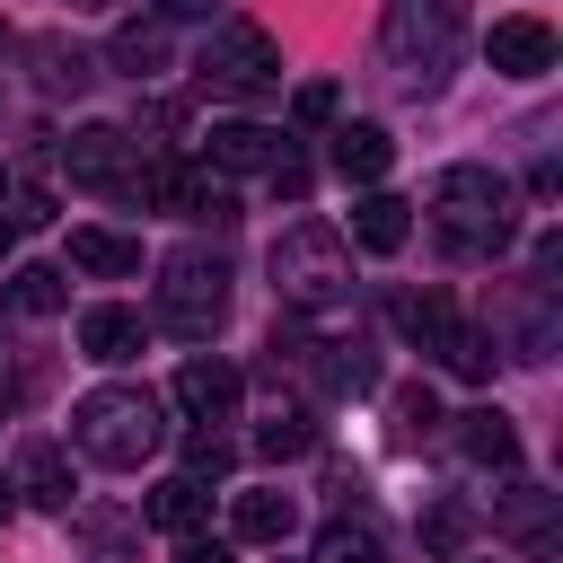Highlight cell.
<instances>
[{
  "label": "cell",
  "mask_w": 563,
  "mask_h": 563,
  "mask_svg": "<svg viewBox=\"0 0 563 563\" xmlns=\"http://www.w3.org/2000/svg\"><path fill=\"white\" fill-rule=\"evenodd\" d=\"M229 466H238V440H229V431H194V440H185V475H194V484H211V475H229Z\"/></svg>",
  "instance_id": "4316f807"
},
{
  "label": "cell",
  "mask_w": 563,
  "mask_h": 563,
  "mask_svg": "<svg viewBox=\"0 0 563 563\" xmlns=\"http://www.w3.org/2000/svg\"><path fill=\"white\" fill-rule=\"evenodd\" d=\"M220 317H229V264L211 246H176L158 264V325L185 334V343H202Z\"/></svg>",
  "instance_id": "5b68a950"
},
{
  "label": "cell",
  "mask_w": 563,
  "mask_h": 563,
  "mask_svg": "<svg viewBox=\"0 0 563 563\" xmlns=\"http://www.w3.org/2000/svg\"><path fill=\"white\" fill-rule=\"evenodd\" d=\"M238 396H246V378H238L220 352H194V361L176 369V413H194L202 431H211V422H229V413H238Z\"/></svg>",
  "instance_id": "8fae6325"
},
{
  "label": "cell",
  "mask_w": 563,
  "mask_h": 563,
  "mask_svg": "<svg viewBox=\"0 0 563 563\" xmlns=\"http://www.w3.org/2000/svg\"><path fill=\"white\" fill-rule=\"evenodd\" d=\"M62 167H70V185H88V194H141V141H132L123 123H79V132L62 141Z\"/></svg>",
  "instance_id": "ba28073f"
},
{
  "label": "cell",
  "mask_w": 563,
  "mask_h": 563,
  "mask_svg": "<svg viewBox=\"0 0 563 563\" xmlns=\"http://www.w3.org/2000/svg\"><path fill=\"white\" fill-rule=\"evenodd\" d=\"M334 106H343V97H334V79H308V88L290 97V123H299V132H317V123H334Z\"/></svg>",
  "instance_id": "83f0119b"
},
{
  "label": "cell",
  "mask_w": 563,
  "mask_h": 563,
  "mask_svg": "<svg viewBox=\"0 0 563 563\" xmlns=\"http://www.w3.org/2000/svg\"><path fill=\"white\" fill-rule=\"evenodd\" d=\"M9 246H18V229H9V220H0V264H9Z\"/></svg>",
  "instance_id": "836d02e7"
},
{
  "label": "cell",
  "mask_w": 563,
  "mask_h": 563,
  "mask_svg": "<svg viewBox=\"0 0 563 563\" xmlns=\"http://www.w3.org/2000/svg\"><path fill=\"white\" fill-rule=\"evenodd\" d=\"M70 440H79V457L132 475L141 457L167 449V405H158L150 387H88V396L70 405Z\"/></svg>",
  "instance_id": "7a4b0ae2"
},
{
  "label": "cell",
  "mask_w": 563,
  "mask_h": 563,
  "mask_svg": "<svg viewBox=\"0 0 563 563\" xmlns=\"http://www.w3.org/2000/svg\"><path fill=\"white\" fill-rule=\"evenodd\" d=\"M466 563H493V554H466Z\"/></svg>",
  "instance_id": "8d00e7d4"
},
{
  "label": "cell",
  "mask_w": 563,
  "mask_h": 563,
  "mask_svg": "<svg viewBox=\"0 0 563 563\" xmlns=\"http://www.w3.org/2000/svg\"><path fill=\"white\" fill-rule=\"evenodd\" d=\"M493 537L519 545V554H554V545H563V493H545V484H510V493L493 501Z\"/></svg>",
  "instance_id": "9c48e42d"
},
{
  "label": "cell",
  "mask_w": 563,
  "mask_h": 563,
  "mask_svg": "<svg viewBox=\"0 0 563 563\" xmlns=\"http://www.w3.org/2000/svg\"><path fill=\"white\" fill-rule=\"evenodd\" d=\"M0 220H9V229H44V220H53V194H18Z\"/></svg>",
  "instance_id": "1f68e13d"
},
{
  "label": "cell",
  "mask_w": 563,
  "mask_h": 563,
  "mask_svg": "<svg viewBox=\"0 0 563 563\" xmlns=\"http://www.w3.org/2000/svg\"><path fill=\"white\" fill-rule=\"evenodd\" d=\"M194 88H202V97H273V88H282V53H273V35L246 26V18L211 26V44L194 53Z\"/></svg>",
  "instance_id": "8992f818"
},
{
  "label": "cell",
  "mask_w": 563,
  "mask_h": 563,
  "mask_svg": "<svg viewBox=\"0 0 563 563\" xmlns=\"http://www.w3.org/2000/svg\"><path fill=\"white\" fill-rule=\"evenodd\" d=\"M0 519H9V484H0Z\"/></svg>",
  "instance_id": "e575fe53"
},
{
  "label": "cell",
  "mask_w": 563,
  "mask_h": 563,
  "mask_svg": "<svg viewBox=\"0 0 563 563\" xmlns=\"http://www.w3.org/2000/svg\"><path fill=\"white\" fill-rule=\"evenodd\" d=\"M141 343H150L141 308H114V299H106V308H88V317H79V352H88V361H132Z\"/></svg>",
  "instance_id": "9a60e30c"
},
{
  "label": "cell",
  "mask_w": 563,
  "mask_h": 563,
  "mask_svg": "<svg viewBox=\"0 0 563 563\" xmlns=\"http://www.w3.org/2000/svg\"><path fill=\"white\" fill-rule=\"evenodd\" d=\"M422 545H431V554H457V545H466V510H431V519H422Z\"/></svg>",
  "instance_id": "f1b7e54d"
},
{
  "label": "cell",
  "mask_w": 563,
  "mask_h": 563,
  "mask_svg": "<svg viewBox=\"0 0 563 563\" xmlns=\"http://www.w3.org/2000/svg\"><path fill=\"white\" fill-rule=\"evenodd\" d=\"M457 449H466L475 466H493V475H510V466H519V431H510V413H501V405L457 413Z\"/></svg>",
  "instance_id": "2e32d148"
},
{
  "label": "cell",
  "mask_w": 563,
  "mask_h": 563,
  "mask_svg": "<svg viewBox=\"0 0 563 563\" xmlns=\"http://www.w3.org/2000/svg\"><path fill=\"white\" fill-rule=\"evenodd\" d=\"M378 53H387V79L405 97H440L457 53H466V0H387Z\"/></svg>",
  "instance_id": "6da1fadb"
},
{
  "label": "cell",
  "mask_w": 563,
  "mask_h": 563,
  "mask_svg": "<svg viewBox=\"0 0 563 563\" xmlns=\"http://www.w3.org/2000/svg\"><path fill=\"white\" fill-rule=\"evenodd\" d=\"M264 264H273V290H282L290 308H325V299L352 290V238H343L334 220H290Z\"/></svg>",
  "instance_id": "277c9868"
},
{
  "label": "cell",
  "mask_w": 563,
  "mask_h": 563,
  "mask_svg": "<svg viewBox=\"0 0 563 563\" xmlns=\"http://www.w3.org/2000/svg\"><path fill=\"white\" fill-rule=\"evenodd\" d=\"M431 422H440V396H431L422 378L387 396V440H396V449H422V440H431Z\"/></svg>",
  "instance_id": "603a6c76"
},
{
  "label": "cell",
  "mask_w": 563,
  "mask_h": 563,
  "mask_svg": "<svg viewBox=\"0 0 563 563\" xmlns=\"http://www.w3.org/2000/svg\"><path fill=\"white\" fill-rule=\"evenodd\" d=\"M106 62H114V70H132V79H150V70H167V26H150V18H132V26H114V44H106Z\"/></svg>",
  "instance_id": "7402d4cb"
},
{
  "label": "cell",
  "mask_w": 563,
  "mask_h": 563,
  "mask_svg": "<svg viewBox=\"0 0 563 563\" xmlns=\"http://www.w3.org/2000/svg\"><path fill=\"white\" fill-rule=\"evenodd\" d=\"M554 26L545 18H493V35H484V62L501 70V79H545L554 70Z\"/></svg>",
  "instance_id": "30bf717a"
},
{
  "label": "cell",
  "mask_w": 563,
  "mask_h": 563,
  "mask_svg": "<svg viewBox=\"0 0 563 563\" xmlns=\"http://www.w3.org/2000/svg\"><path fill=\"white\" fill-rule=\"evenodd\" d=\"M273 194H282V202H308V167H299V158H290V150H282V158H273Z\"/></svg>",
  "instance_id": "4dcf8cb0"
},
{
  "label": "cell",
  "mask_w": 563,
  "mask_h": 563,
  "mask_svg": "<svg viewBox=\"0 0 563 563\" xmlns=\"http://www.w3.org/2000/svg\"><path fill=\"white\" fill-rule=\"evenodd\" d=\"M317 563H387V545H378V528H361V519H334V528L317 537Z\"/></svg>",
  "instance_id": "d4e9b609"
},
{
  "label": "cell",
  "mask_w": 563,
  "mask_h": 563,
  "mask_svg": "<svg viewBox=\"0 0 563 563\" xmlns=\"http://www.w3.org/2000/svg\"><path fill=\"white\" fill-rule=\"evenodd\" d=\"M167 18H211V0H158Z\"/></svg>",
  "instance_id": "d6a6232c"
},
{
  "label": "cell",
  "mask_w": 563,
  "mask_h": 563,
  "mask_svg": "<svg viewBox=\"0 0 563 563\" xmlns=\"http://www.w3.org/2000/svg\"><path fill=\"white\" fill-rule=\"evenodd\" d=\"M0 202H9V176H0Z\"/></svg>",
  "instance_id": "d590c367"
},
{
  "label": "cell",
  "mask_w": 563,
  "mask_h": 563,
  "mask_svg": "<svg viewBox=\"0 0 563 563\" xmlns=\"http://www.w3.org/2000/svg\"><path fill=\"white\" fill-rule=\"evenodd\" d=\"M9 308H18V317H62V308H70L62 264H18V273H9Z\"/></svg>",
  "instance_id": "44dd1931"
},
{
  "label": "cell",
  "mask_w": 563,
  "mask_h": 563,
  "mask_svg": "<svg viewBox=\"0 0 563 563\" xmlns=\"http://www.w3.org/2000/svg\"><path fill=\"white\" fill-rule=\"evenodd\" d=\"M202 519H211V493H202L194 475H167V484L150 493V528H167V537H202Z\"/></svg>",
  "instance_id": "ffe728a7"
},
{
  "label": "cell",
  "mask_w": 563,
  "mask_h": 563,
  "mask_svg": "<svg viewBox=\"0 0 563 563\" xmlns=\"http://www.w3.org/2000/svg\"><path fill=\"white\" fill-rule=\"evenodd\" d=\"M299 528V501L290 493H238L229 501V545H282Z\"/></svg>",
  "instance_id": "5bb4252c"
},
{
  "label": "cell",
  "mask_w": 563,
  "mask_h": 563,
  "mask_svg": "<svg viewBox=\"0 0 563 563\" xmlns=\"http://www.w3.org/2000/svg\"><path fill=\"white\" fill-rule=\"evenodd\" d=\"M176 563H238L229 537H176Z\"/></svg>",
  "instance_id": "f546056e"
},
{
  "label": "cell",
  "mask_w": 563,
  "mask_h": 563,
  "mask_svg": "<svg viewBox=\"0 0 563 563\" xmlns=\"http://www.w3.org/2000/svg\"><path fill=\"white\" fill-rule=\"evenodd\" d=\"M35 79L62 97V88H88V79H97V62H88L79 44H62V35H44V44H35Z\"/></svg>",
  "instance_id": "cb8c5ba5"
},
{
  "label": "cell",
  "mask_w": 563,
  "mask_h": 563,
  "mask_svg": "<svg viewBox=\"0 0 563 563\" xmlns=\"http://www.w3.org/2000/svg\"><path fill=\"white\" fill-rule=\"evenodd\" d=\"M70 264L97 273V282H123V273H141V238H123V229H70Z\"/></svg>",
  "instance_id": "d6986e66"
},
{
  "label": "cell",
  "mask_w": 563,
  "mask_h": 563,
  "mask_svg": "<svg viewBox=\"0 0 563 563\" xmlns=\"http://www.w3.org/2000/svg\"><path fill=\"white\" fill-rule=\"evenodd\" d=\"M9 493H26L35 510H70V493H79V484H70V457H62L53 440H26V457H18V484H9Z\"/></svg>",
  "instance_id": "e0dca14e"
},
{
  "label": "cell",
  "mask_w": 563,
  "mask_h": 563,
  "mask_svg": "<svg viewBox=\"0 0 563 563\" xmlns=\"http://www.w3.org/2000/svg\"><path fill=\"white\" fill-rule=\"evenodd\" d=\"M405 334H413L449 378H484V369H493V352H501V343H493V325L457 317L449 299H405Z\"/></svg>",
  "instance_id": "52a82bcc"
},
{
  "label": "cell",
  "mask_w": 563,
  "mask_h": 563,
  "mask_svg": "<svg viewBox=\"0 0 563 563\" xmlns=\"http://www.w3.org/2000/svg\"><path fill=\"white\" fill-rule=\"evenodd\" d=\"M352 238H361L369 255H396V246L413 238V202H396V194H378V185H369V194L352 202Z\"/></svg>",
  "instance_id": "ac0fdd59"
},
{
  "label": "cell",
  "mask_w": 563,
  "mask_h": 563,
  "mask_svg": "<svg viewBox=\"0 0 563 563\" xmlns=\"http://www.w3.org/2000/svg\"><path fill=\"white\" fill-rule=\"evenodd\" d=\"M202 150H211V167H229V176H273L282 132H273V123H255V114H229V123H211V132H202Z\"/></svg>",
  "instance_id": "7c38bea8"
},
{
  "label": "cell",
  "mask_w": 563,
  "mask_h": 563,
  "mask_svg": "<svg viewBox=\"0 0 563 563\" xmlns=\"http://www.w3.org/2000/svg\"><path fill=\"white\" fill-rule=\"evenodd\" d=\"M431 220L457 238V246H510V229H519V194H510V176L501 167H440L431 176Z\"/></svg>",
  "instance_id": "3957f363"
},
{
  "label": "cell",
  "mask_w": 563,
  "mask_h": 563,
  "mask_svg": "<svg viewBox=\"0 0 563 563\" xmlns=\"http://www.w3.org/2000/svg\"><path fill=\"white\" fill-rule=\"evenodd\" d=\"M387 167H396L387 123H343V132H334V176H343V185H361V194H369Z\"/></svg>",
  "instance_id": "4fadbf2b"
},
{
  "label": "cell",
  "mask_w": 563,
  "mask_h": 563,
  "mask_svg": "<svg viewBox=\"0 0 563 563\" xmlns=\"http://www.w3.org/2000/svg\"><path fill=\"white\" fill-rule=\"evenodd\" d=\"M255 449H264V457H299V449H317V422H308V405L273 413V422L255 431Z\"/></svg>",
  "instance_id": "484cf974"
}]
</instances>
